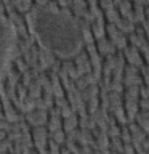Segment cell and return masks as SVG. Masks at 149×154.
<instances>
[{
	"label": "cell",
	"mask_w": 149,
	"mask_h": 154,
	"mask_svg": "<svg viewBox=\"0 0 149 154\" xmlns=\"http://www.w3.org/2000/svg\"><path fill=\"white\" fill-rule=\"evenodd\" d=\"M23 18L37 45L59 60H71L85 48L79 19L71 13V8L51 10L32 3Z\"/></svg>",
	"instance_id": "6da1fadb"
},
{
	"label": "cell",
	"mask_w": 149,
	"mask_h": 154,
	"mask_svg": "<svg viewBox=\"0 0 149 154\" xmlns=\"http://www.w3.org/2000/svg\"><path fill=\"white\" fill-rule=\"evenodd\" d=\"M106 34H108V37L111 42L114 43L115 48H119V50H123L125 47L128 45V38L125 35L123 32H120L117 27H115V24L112 23H106Z\"/></svg>",
	"instance_id": "7a4b0ae2"
},
{
	"label": "cell",
	"mask_w": 149,
	"mask_h": 154,
	"mask_svg": "<svg viewBox=\"0 0 149 154\" xmlns=\"http://www.w3.org/2000/svg\"><path fill=\"white\" fill-rule=\"evenodd\" d=\"M122 55L125 58V63L127 64H132V66H136L138 69L141 66H144V60H143V56H141V53H139V50L136 47H133V45H127L122 50Z\"/></svg>",
	"instance_id": "3957f363"
},
{
	"label": "cell",
	"mask_w": 149,
	"mask_h": 154,
	"mask_svg": "<svg viewBox=\"0 0 149 154\" xmlns=\"http://www.w3.org/2000/svg\"><path fill=\"white\" fill-rule=\"evenodd\" d=\"M24 120L32 127H40V125H47L48 120V111H40V109H34L31 112L24 114Z\"/></svg>",
	"instance_id": "277c9868"
},
{
	"label": "cell",
	"mask_w": 149,
	"mask_h": 154,
	"mask_svg": "<svg viewBox=\"0 0 149 154\" xmlns=\"http://www.w3.org/2000/svg\"><path fill=\"white\" fill-rule=\"evenodd\" d=\"M72 61H74V64H75V67H77V72H79L80 75L91 72V63H90V60H88V53L85 51V48L77 53Z\"/></svg>",
	"instance_id": "5b68a950"
},
{
	"label": "cell",
	"mask_w": 149,
	"mask_h": 154,
	"mask_svg": "<svg viewBox=\"0 0 149 154\" xmlns=\"http://www.w3.org/2000/svg\"><path fill=\"white\" fill-rule=\"evenodd\" d=\"M96 50H98V53L101 56H108V55H115L117 53V48L114 47V43L109 40L108 37H101V38H96Z\"/></svg>",
	"instance_id": "8992f818"
},
{
	"label": "cell",
	"mask_w": 149,
	"mask_h": 154,
	"mask_svg": "<svg viewBox=\"0 0 149 154\" xmlns=\"http://www.w3.org/2000/svg\"><path fill=\"white\" fill-rule=\"evenodd\" d=\"M91 34H93L95 38H101L106 35V19L104 16L101 14V16H96L95 21L91 23Z\"/></svg>",
	"instance_id": "52a82bcc"
},
{
	"label": "cell",
	"mask_w": 149,
	"mask_h": 154,
	"mask_svg": "<svg viewBox=\"0 0 149 154\" xmlns=\"http://www.w3.org/2000/svg\"><path fill=\"white\" fill-rule=\"evenodd\" d=\"M23 60L27 63L29 67L37 64V60H38V45L37 43H32V45L29 47V50H26L23 53Z\"/></svg>",
	"instance_id": "ba28073f"
},
{
	"label": "cell",
	"mask_w": 149,
	"mask_h": 154,
	"mask_svg": "<svg viewBox=\"0 0 149 154\" xmlns=\"http://www.w3.org/2000/svg\"><path fill=\"white\" fill-rule=\"evenodd\" d=\"M61 69L69 75L71 80H77L80 77V74L77 72V67H75V64H74L72 60H62L61 61Z\"/></svg>",
	"instance_id": "9c48e42d"
},
{
	"label": "cell",
	"mask_w": 149,
	"mask_h": 154,
	"mask_svg": "<svg viewBox=\"0 0 149 154\" xmlns=\"http://www.w3.org/2000/svg\"><path fill=\"white\" fill-rule=\"evenodd\" d=\"M135 122L141 127V130H143L144 133L149 135V117H147L146 111L139 109L138 112H136V116H135Z\"/></svg>",
	"instance_id": "30bf717a"
},
{
	"label": "cell",
	"mask_w": 149,
	"mask_h": 154,
	"mask_svg": "<svg viewBox=\"0 0 149 154\" xmlns=\"http://www.w3.org/2000/svg\"><path fill=\"white\" fill-rule=\"evenodd\" d=\"M75 128H79V116L77 114H72L71 117L62 119V130H64V133H69Z\"/></svg>",
	"instance_id": "8fae6325"
},
{
	"label": "cell",
	"mask_w": 149,
	"mask_h": 154,
	"mask_svg": "<svg viewBox=\"0 0 149 154\" xmlns=\"http://www.w3.org/2000/svg\"><path fill=\"white\" fill-rule=\"evenodd\" d=\"M114 24H115V27H117L120 32H123V34H125V35H127V34H132V32H133V29H135V24H133L132 21H128V19L122 18V16H120Z\"/></svg>",
	"instance_id": "7c38bea8"
},
{
	"label": "cell",
	"mask_w": 149,
	"mask_h": 154,
	"mask_svg": "<svg viewBox=\"0 0 149 154\" xmlns=\"http://www.w3.org/2000/svg\"><path fill=\"white\" fill-rule=\"evenodd\" d=\"M45 127L50 133L55 132V130L62 128V117H59V116H48V120H47Z\"/></svg>",
	"instance_id": "4fadbf2b"
},
{
	"label": "cell",
	"mask_w": 149,
	"mask_h": 154,
	"mask_svg": "<svg viewBox=\"0 0 149 154\" xmlns=\"http://www.w3.org/2000/svg\"><path fill=\"white\" fill-rule=\"evenodd\" d=\"M27 96L32 98V100H37V98L42 96V87H40V84H38L35 79L27 85Z\"/></svg>",
	"instance_id": "5bb4252c"
},
{
	"label": "cell",
	"mask_w": 149,
	"mask_h": 154,
	"mask_svg": "<svg viewBox=\"0 0 149 154\" xmlns=\"http://www.w3.org/2000/svg\"><path fill=\"white\" fill-rule=\"evenodd\" d=\"M132 10H133V16H135V24H141L144 19H146V14H144V5L132 3Z\"/></svg>",
	"instance_id": "9a60e30c"
},
{
	"label": "cell",
	"mask_w": 149,
	"mask_h": 154,
	"mask_svg": "<svg viewBox=\"0 0 149 154\" xmlns=\"http://www.w3.org/2000/svg\"><path fill=\"white\" fill-rule=\"evenodd\" d=\"M109 149H112V151L119 152V154H123V141L119 137L109 138Z\"/></svg>",
	"instance_id": "2e32d148"
},
{
	"label": "cell",
	"mask_w": 149,
	"mask_h": 154,
	"mask_svg": "<svg viewBox=\"0 0 149 154\" xmlns=\"http://www.w3.org/2000/svg\"><path fill=\"white\" fill-rule=\"evenodd\" d=\"M50 140H53L56 144H59V146H62L66 141V133H64V130L59 128V130H55V132H51L50 133Z\"/></svg>",
	"instance_id": "e0dca14e"
},
{
	"label": "cell",
	"mask_w": 149,
	"mask_h": 154,
	"mask_svg": "<svg viewBox=\"0 0 149 154\" xmlns=\"http://www.w3.org/2000/svg\"><path fill=\"white\" fill-rule=\"evenodd\" d=\"M103 16H106L108 23H112L114 24L120 18V14H119V10L117 8H108V10H104V11H103Z\"/></svg>",
	"instance_id": "ac0fdd59"
},
{
	"label": "cell",
	"mask_w": 149,
	"mask_h": 154,
	"mask_svg": "<svg viewBox=\"0 0 149 154\" xmlns=\"http://www.w3.org/2000/svg\"><path fill=\"white\" fill-rule=\"evenodd\" d=\"M127 38H128V42L132 43L133 47H136V48H139L141 45H144V43H146V37L136 35V34H135V32L128 34V35H127Z\"/></svg>",
	"instance_id": "d6986e66"
},
{
	"label": "cell",
	"mask_w": 149,
	"mask_h": 154,
	"mask_svg": "<svg viewBox=\"0 0 149 154\" xmlns=\"http://www.w3.org/2000/svg\"><path fill=\"white\" fill-rule=\"evenodd\" d=\"M13 61H14V64H16V67H14V69H16V71L19 72V74H24L26 71H29V69H31V67L27 66V63L23 60V56H18V58H14Z\"/></svg>",
	"instance_id": "ffe728a7"
},
{
	"label": "cell",
	"mask_w": 149,
	"mask_h": 154,
	"mask_svg": "<svg viewBox=\"0 0 149 154\" xmlns=\"http://www.w3.org/2000/svg\"><path fill=\"white\" fill-rule=\"evenodd\" d=\"M123 95H125V96H130V98H135V100H139V87H138V85L125 87Z\"/></svg>",
	"instance_id": "44dd1931"
},
{
	"label": "cell",
	"mask_w": 149,
	"mask_h": 154,
	"mask_svg": "<svg viewBox=\"0 0 149 154\" xmlns=\"http://www.w3.org/2000/svg\"><path fill=\"white\" fill-rule=\"evenodd\" d=\"M119 138L122 140L123 143H132V133H130V130L127 125H120V135Z\"/></svg>",
	"instance_id": "7402d4cb"
},
{
	"label": "cell",
	"mask_w": 149,
	"mask_h": 154,
	"mask_svg": "<svg viewBox=\"0 0 149 154\" xmlns=\"http://www.w3.org/2000/svg\"><path fill=\"white\" fill-rule=\"evenodd\" d=\"M11 149H13V141L5 137L2 141H0V154L2 152H11Z\"/></svg>",
	"instance_id": "603a6c76"
},
{
	"label": "cell",
	"mask_w": 149,
	"mask_h": 154,
	"mask_svg": "<svg viewBox=\"0 0 149 154\" xmlns=\"http://www.w3.org/2000/svg\"><path fill=\"white\" fill-rule=\"evenodd\" d=\"M108 137L109 138H114V137H119L120 135V125L117 122H114V124H111L109 127H108Z\"/></svg>",
	"instance_id": "cb8c5ba5"
},
{
	"label": "cell",
	"mask_w": 149,
	"mask_h": 154,
	"mask_svg": "<svg viewBox=\"0 0 149 154\" xmlns=\"http://www.w3.org/2000/svg\"><path fill=\"white\" fill-rule=\"evenodd\" d=\"M16 96H18L19 101H23V100L27 96V87H24L21 82H19V84L16 85Z\"/></svg>",
	"instance_id": "d4e9b609"
},
{
	"label": "cell",
	"mask_w": 149,
	"mask_h": 154,
	"mask_svg": "<svg viewBox=\"0 0 149 154\" xmlns=\"http://www.w3.org/2000/svg\"><path fill=\"white\" fill-rule=\"evenodd\" d=\"M72 114H77V112H75V109L72 108L71 104H66V106H62V108H61V117L66 119V117H71Z\"/></svg>",
	"instance_id": "484cf974"
},
{
	"label": "cell",
	"mask_w": 149,
	"mask_h": 154,
	"mask_svg": "<svg viewBox=\"0 0 149 154\" xmlns=\"http://www.w3.org/2000/svg\"><path fill=\"white\" fill-rule=\"evenodd\" d=\"M34 80V75H32V72H31V69L29 71H26L24 74H21V84L24 85V87H27L31 82Z\"/></svg>",
	"instance_id": "4316f807"
},
{
	"label": "cell",
	"mask_w": 149,
	"mask_h": 154,
	"mask_svg": "<svg viewBox=\"0 0 149 154\" xmlns=\"http://www.w3.org/2000/svg\"><path fill=\"white\" fill-rule=\"evenodd\" d=\"M10 128H11V122H8L5 117L0 119V130H2V132H5V133H8Z\"/></svg>",
	"instance_id": "83f0119b"
},
{
	"label": "cell",
	"mask_w": 149,
	"mask_h": 154,
	"mask_svg": "<svg viewBox=\"0 0 149 154\" xmlns=\"http://www.w3.org/2000/svg\"><path fill=\"white\" fill-rule=\"evenodd\" d=\"M138 106H139V109H143V111H149V98H139Z\"/></svg>",
	"instance_id": "f1b7e54d"
},
{
	"label": "cell",
	"mask_w": 149,
	"mask_h": 154,
	"mask_svg": "<svg viewBox=\"0 0 149 154\" xmlns=\"http://www.w3.org/2000/svg\"><path fill=\"white\" fill-rule=\"evenodd\" d=\"M139 96L141 98H149V85H144V84L139 85Z\"/></svg>",
	"instance_id": "f546056e"
},
{
	"label": "cell",
	"mask_w": 149,
	"mask_h": 154,
	"mask_svg": "<svg viewBox=\"0 0 149 154\" xmlns=\"http://www.w3.org/2000/svg\"><path fill=\"white\" fill-rule=\"evenodd\" d=\"M66 104H69V101H67L66 96H62V98H55V106H58V108H62V106H66Z\"/></svg>",
	"instance_id": "4dcf8cb0"
},
{
	"label": "cell",
	"mask_w": 149,
	"mask_h": 154,
	"mask_svg": "<svg viewBox=\"0 0 149 154\" xmlns=\"http://www.w3.org/2000/svg\"><path fill=\"white\" fill-rule=\"evenodd\" d=\"M48 116H59L61 117V109L58 108V106H51V108L48 109Z\"/></svg>",
	"instance_id": "1f68e13d"
},
{
	"label": "cell",
	"mask_w": 149,
	"mask_h": 154,
	"mask_svg": "<svg viewBox=\"0 0 149 154\" xmlns=\"http://www.w3.org/2000/svg\"><path fill=\"white\" fill-rule=\"evenodd\" d=\"M23 154H38V152H37V149L32 146V148H26V149L23 151Z\"/></svg>",
	"instance_id": "d6a6232c"
},
{
	"label": "cell",
	"mask_w": 149,
	"mask_h": 154,
	"mask_svg": "<svg viewBox=\"0 0 149 154\" xmlns=\"http://www.w3.org/2000/svg\"><path fill=\"white\" fill-rule=\"evenodd\" d=\"M141 146H143L144 149H146V151L149 149V135H147V137H146V138H144L143 141H141Z\"/></svg>",
	"instance_id": "836d02e7"
},
{
	"label": "cell",
	"mask_w": 149,
	"mask_h": 154,
	"mask_svg": "<svg viewBox=\"0 0 149 154\" xmlns=\"http://www.w3.org/2000/svg\"><path fill=\"white\" fill-rule=\"evenodd\" d=\"M32 2L37 3V5H42V7H43V5H47L48 2H50V0H32Z\"/></svg>",
	"instance_id": "e575fe53"
},
{
	"label": "cell",
	"mask_w": 149,
	"mask_h": 154,
	"mask_svg": "<svg viewBox=\"0 0 149 154\" xmlns=\"http://www.w3.org/2000/svg\"><path fill=\"white\" fill-rule=\"evenodd\" d=\"M103 154H119V152L112 151V149H104V151H103Z\"/></svg>",
	"instance_id": "d590c367"
},
{
	"label": "cell",
	"mask_w": 149,
	"mask_h": 154,
	"mask_svg": "<svg viewBox=\"0 0 149 154\" xmlns=\"http://www.w3.org/2000/svg\"><path fill=\"white\" fill-rule=\"evenodd\" d=\"M132 3H138V5H146V0H133Z\"/></svg>",
	"instance_id": "8d00e7d4"
},
{
	"label": "cell",
	"mask_w": 149,
	"mask_h": 154,
	"mask_svg": "<svg viewBox=\"0 0 149 154\" xmlns=\"http://www.w3.org/2000/svg\"><path fill=\"white\" fill-rule=\"evenodd\" d=\"M5 137H7V133H5V132H2V130H0V141H2V140H3Z\"/></svg>",
	"instance_id": "74e56055"
},
{
	"label": "cell",
	"mask_w": 149,
	"mask_h": 154,
	"mask_svg": "<svg viewBox=\"0 0 149 154\" xmlns=\"http://www.w3.org/2000/svg\"><path fill=\"white\" fill-rule=\"evenodd\" d=\"M85 2L88 3V5H91V3H96V0H85Z\"/></svg>",
	"instance_id": "f35d334b"
},
{
	"label": "cell",
	"mask_w": 149,
	"mask_h": 154,
	"mask_svg": "<svg viewBox=\"0 0 149 154\" xmlns=\"http://www.w3.org/2000/svg\"><path fill=\"white\" fill-rule=\"evenodd\" d=\"M5 117V114H3V111H0V119H3Z\"/></svg>",
	"instance_id": "ab89813d"
},
{
	"label": "cell",
	"mask_w": 149,
	"mask_h": 154,
	"mask_svg": "<svg viewBox=\"0 0 149 154\" xmlns=\"http://www.w3.org/2000/svg\"><path fill=\"white\" fill-rule=\"evenodd\" d=\"M2 154H10V152H2Z\"/></svg>",
	"instance_id": "60d3db41"
}]
</instances>
